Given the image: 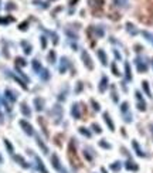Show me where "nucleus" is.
Wrapping results in <instances>:
<instances>
[{
  "label": "nucleus",
  "mask_w": 153,
  "mask_h": 173,
  "mask_svg": "<svg viewBox=\"0 0 153 173\" xmlns=\"http://www.w3.org/2000/svg\"><path fill=\"white\" fill-rule=\"evenodd\" d=\"M68 158H70V160L72 162V165L75 166L78 165V159H76V151H75V145H74V141L70 142V145H68Z\"/></svg>",
  "instance_id": "f257e3e1"
},
{
  "label": "nucleus",
  "mask_w": 153,
  "mask_h": 173,
  "mask_svg": "<svg viewBox=\"0 0 153 173\" xmlns=\"http://www.w3.org/2000/svg\"><path fill=\"white\" fill-rule=\"evenodd\" d=\"M82 60H84V64H85V67H87L88 70H92L94 68V64L91 61V57H89V54H88L87 51L82 53Z\"/></svg>",
  "instance_id": "f03ea898"
},
{
  "label": "nucleus",
  "mask_w": 153,
  "mask_h": 173,
  "mask_svg": "<svg viewBox=\"0 0 153 173\" xmlns=\"http://www.w3.org/2000/svg\"><path fill=\"white\" fill-rule=\"evenodd\" d=\"M20 126L24 129V132H26L27 135H33V133H34L33 126H31L29 122H26V121H20Z\"/></svg>",
  "instance_id": "7ed1b4c3"
},
{
  "label": "nucleus",
  "mask_w": 153,
  "mask_h": 173,
  "mask_svg": "<svg viewBox=\"0 0 153 173\" xmlns=\"http://www.w3.org/2000/svg\"><path fill=\"white\" fill-rule=\"evenodd\" d=\"M104 0H89V4H91V7L92 9H95V7H98V9H102V6H104Z\"/></svg>",
  "instance_id": "20e7f679"
},
{
  "label": "nucleus",
  "mask_w": 153,
  "mask_h": 173,
  "mask_svg": "<svg viewBox=\"0 0 153 173\" xmlns=\"http://www.w3.org/2000/svg\"><path fill=\"white\" fill-rule=\"evenodd\" d=\"M104 119H105V122L108 123V126H109L111 130L115 129V125H113V122H112V119H111V116H109V114H108V112H105V114H104Z\"/></svg>",
  "instance_id": "39448f33"
},
{
  "label": "nucleus",
  "mask_w": 153,
  "mask_h": 173,
  "mask_svg": "<svg viewBox=\"0 0 153 173\" xmlns=\"http://www.w3.org/2000/svg\"><path fill=\"white\" fill-rule=\"evenodd\" d=\"M71 114H72V116H74L75 119L81 118V114H79V105L74 104V105H72V111H71Z\"/></svg>",
  "instance_id": "423d86ee"
},
{
  "label": "nucleus",
  "mask_w": 153,
  "mask_h": 173,
  "mask_svg": "<svg viewBox=\"0 0 153 173\" xmlns=\"http://www.w3.org/2000/svg\"><path fill=\"white\" fill-rule=\"evenodd\" d=\"M106 85H108V78H106V77H102V80H101V85H99V91H101V92H105Z\"/></svg>",
  "instance_id": "0eeeda50"
},
{
  "label": "nucleus",
  "mask_w": 153,
  "mask_h": 173,
  "mask_svg": "<svg viewBox=\"0 0 153 173\" xmlns=\"http://www.w3.org/2000/svg\"><path fill=\"white\" fill-rule=\"evenodd\" d=\"M34 104H35V109H37V111H41V109L44 108V101L41 98H35V99H34Z\"/></svg>",
  "instance_id": "6e6552de"
},
{
  "label": "nucleus",
  "mask_w": 153,
  "mask_h": 173,
  "mask_svg": "<svg viewBox=\"0 0 153 173\" xmlns=\"http://www.w3.org/2000/svg\"><path fill=\"white\" fill-rule=\"evenodd\" d=\"M98 55H99V58H101V63H102V64H104V65L108 64L106 54H105V51H104V50H98Z\"/></svg>",
  "instance_id": "1a4fd4ad"
},
{
  "label": "nucleus",
  "mask_w": 153,
  "mask_h": 173,
  "mask_svg": "<svg viewBox=\"0 0 153 173\" xmlns=\"http://www.w3.org/2000/svg\"><path fill=\"white\" fill-rule=\"evenodd\" d=\"M51 162H53V165H54V167L57 169V170H61L60 160H58V156H57V155H53V156H51Z\"/></svg>",
  "instance_id": "9d476101"
},
{
  "label": "nucleus",
  "mask_w": 153,
  "mask_h": 173,
  "mask_svg": "<svg viewBox=\"0 0 153 173\" xmlns=\"http://www.w3.org/2000/svg\"><path fill=\"white\" fill-rule=\"evenodd\" d=\"M136 64H138V70H139L140 73H145V71L147 70V65L145 64V63L142 64V60H139V58L136 60Z\"/></svg>",
  "instance_id": "9b49d317"
},
{
  "label": "nucleus",
  "mask_w": 153,
  "mask_h": 173,
  "mask_svg": "<svg viewBox=\"0 0 153 173\" xmlns=\"http://www.w3.org/2000/svg\"><path fill=\"white\" fill-rule=\"evenodd\" d=\"M35 160H37V165H38V170H40V172H43V173H48L47 170H45V167H44L43 162L40 160V158H35Z\"/></svg>",
  "instance_id": "f8f14e48"
},
{
  "label": "nucleus",
  "mask_w": 153,
  "mask_h": 173,
  "mask_svg": "<svg viewBox=\"0 0 153 173\" xmlns=\"http://www.w3.org/2000/svg\"><path fill=\"white\" fill-rule=\"evenodd\" d=\"M22 112L26 115V116H30V109H29V107H27V104H22Z\"/></svg>",
  "instance_id": "ddd939ff"
},
{
  "label": "nucleus",
  "mask_w": 153,
  "mask_h": 173,
  "mask_svg": "<svg viewBox=\"0 0 153 173\" xmlns=\"http://www.w3.org/2000/svg\"><path fill=\"white\" fill-rule=\"evenodd\" d=\"M61 61H63V63H61V67H60V71H61V73H64V71L67 70V65H68V61H67V58H63Z\"/></svg>",
  "instance_id": "4468645a"
},
{
  "label": "nucleus",
  "mask_w": 153,
  "mask_h": 173,
  "mask_svg": "<svg viewBox=\"0 0 153 173\" xmlns=\"http://www.w3.org/2000/svg\"><path fill=\"white\" fill-rule=\"evenodd\" d=\"M132 145H133V148H135V149H136V153H138V155H139V156H143V152L140 151V148H139V145H138V142H132Z\"/></svg>",
  "instance_id": "2eb2a0df"
},
{
  "label": "nucleus",
  "mask_w": 153,
  "mask_h": 173,
  "mask_svg": "<svg viewBox=\"0 0 153 173\" xmlns=\"http://www.w3.org/2000/svg\"><path fill=\"white\" fill-rule=\"evenodd\" d=\"M14 159H16V160H17V162H20V165H22L23 167H29V165H27V163H26V160H24V159H23L22 156H16V158H14Z\"/></svg>",
  "instance_id": "dca6fc26"
},
{
  "label": "nucleus",
  "mask_w": 153,
  "mask_h": 173,
  "mask_svg": "<svg viewBox=\"0 0 153 173\" xmlns=\"http://www.w3.org/2000/svg\"><path fill=\"white\" fill-rule=\"evenodd\" d=\"M6 97L9 98L10 101H16V95H14V94L11 92L10 89H6Z\"/></svg>",
  "instance_id": "f3484780"
},
{
  "label": "nucleus",
  "mask_w": 153,
  "mask_h": 173,
  "mask_svg": "<svg viewBox=\"0 0 153 173\" xmlns=\"http://www.w3.org/2000/svg\"><path fill=\"white\" fill-rule=\"evenodd\" d=\"M142 86H143V89H145V92H146L149 97H152V95H150V89H149V85H147V82H146V81H143V82H142Z\"/></svg>",
  "instance_id": "a211bd4d"
},
{
  "label": "nucleus",
  "mask_w": 153,
  "mask_h": 173,
  "mask_svg": "<svg viewBox=\"0 0 153 173\" xmlns=\"http://www.w3.org/2000/svg\"><path fill=\"white\" fill-rule=\"evenodd\" d=\"M125 68H126V80H132V75H131V68H129V64H128V63L125 64Z\"/></svg>",
  "instance_id": "6ab92c4d"
},
{
  "label": "nucleus",
  "mask_w": 153,
  "mask_h": 173,
  "mask_svg": "<svg viewBox=\"0 0 153 173\" xmlns=\"http://www.w3.org/2000/svg\"><path fill=\"white\" fill-rule=\"evenodd\" d=\"M37 143H38V146H40V148H41V149L44 151V153H47V152H48V149H47V146H45V145H44L43 142H41V139H37Z\"/></svg>",
  "instance_id": "aec40b11"
},
{
  "label": "nucleus",
  "mask_w": 153,
  "mask_h": 173,
  "mask_svg": "<svg viewBox=\"0 0 153 173\" xmlns=\"http://www.w3.org/2000/svg\"><path fill=\"white\" fill-rule=\"evenodd\" d=\"M16 65L17 67H23V65H26V61L23 58H16Z\"/></svg>",
  "instance_id": "412c9836"
},
{
  "label": "nucleus",
  "mask_w": 153,
  "mask_h": 173,
  "mask_svg": "<svg viewBox=\"0 0 153 173\" xmlns=\"http://www.w3.org/2000/svg\"><path fill=\"white\" fill-rule=\"evenodd\" d=\"M33 67H34L35 71H40V70H41V65H40V63H38L37 60H34L33 61Z\"/></svg>",
  "instance_id": "4be33fe9"
},
{
  "label": "nucleus",
  "mask_w": 153,
  "mask_h": 173,
  "mask_svg": "<svg viewBox=\"0 0 153 173\" xmlns=\"http://www.w3.org/2000/svg\"><path fill=\"white\" fill-rule=\"evenodd\" d=\"M133 162H128V165H126V167L131 170V169H133V170H138V166L136 165H132Z\"/></svg>",
  "instance_id": "5701e85b"
},
{
  "label": "nucleus",
  "mask_w": 153,
  "mask_h": 173,
  "mask_svg": "<svg viewBox=\"0 0 153 173\" xmlns=\"http://www.w3.org/2000/svg\"><path fill=\"white\" fill-rule=\"evenodd\" d=\"M79 132H81L82 135H85V136H88V138L91 136V133H89V130H87V129H85V128H79Z\"/></svg>",
  "instance_id": "b1692460"
},
{
  "label": "nucleus",
  "mask_w": 153,
  "mask_h": 173,
  "mask_svg": "<svg viewBox=\"0 0 153 173\" xmlns=\"http://www.w3.org/2000/svg\"><path fill=\"white\" fill-rule=\"evenodd\" d=\"M99 145H101L102 148H105V149H109V148H111V145H109V143H106V142L104 141V139H102V141L99 142Z\"/></svg>",
  "instance_id": "393cba45"
},
{
  "label": "nucleus",
  "mask_w": 153,
  "mask_h": 173,
  "mask_svg": "<svg viewBox=\"0 0 153 173\" xmlns=\"http://www.w3.org/2000/svg\"><path fill=\"white\" fill-rule=\"evenodd\" d=\"M92 128H94V130H95V132H98V133H101V132H102V129H101V126H99L98 123H92Z\"/></svg>",
  "instance_id": "a878e982"
},
{
  "label": "nucleus",
  "mask_w": 153,
  "mask_h": 173,
  "mask_svg": "<svg viewBox=\"0 0 153 173\" xmlns=\"http://www.w3.org/2000/svg\"><path fill=\"white\" fill-rule=\"evenodd\" d=\"M48 60H50V63H54V61H55V53H54V51H51V53H50V55H48Z\"/></svg>",
  "instance_id": "bb28decb"
},
{
  "label": "nucleus",
  "mask_w": 153,
  "mask_h": 173,
  "mask_svg": "<svg viewBox=\"0 0 153 173\" xmlns=\"http://www.w3.org/2000/svg\"><path fill=\"white\" fill-rule=\"evenodd\" d=\"M4 143H6V148L10 151V153H13V146H11V143L9 141H4Z\"/></svg>",
  "instance_id": "cd10ccee"
},
{
  "label": "nucleus",
  "mask_w": 153,
  "mask_h": 173,
  "mask_svg": "<svg viewBox=\"0 0 153 173\" xmlns=\"http://www.w3.org/2000/svg\"><path fill=\"white\" fill-rule=\"evenodd\" d=\"M111 169L112 170H118L119 169V162H115L113 165H111Z\"/></svg>",
  "instance_id": "c85d7f7f"
},
{
  "label": "nucleus",
  "mask_w": 153,
  "mask_h": 173,
  "mask_svg": "<svg viewBox=\"0 0 153 173\" xmlns=\"http://www.w3.org/2000/svg\"><path fill=\"white\" fill-rule=\"evenodd\" d=\"M91 104L94 105V109H95V111H99L101 107H99V104H97V101H94V99H92V101H91Z\"/></svg>",
  "instance_id": "c756f323"
},
{
  "label": "nucleus",
  "mask_w": 153,
  "mask_h": 173,
  "mask_svg": "<svg viewBox=\"0 0 153 173\" xmlns=\"http://www.w3.org/2000/svg\"><path fill=\"white\" fill-rule=\"evenodd\" d=\"M125 3H126V0H115L116 6H125Z\"/></svg>",
  "instance_id": "7c9ffc66"
},
{
  "label": "nucleus",
  "mask_w": 153,
  "mask_h": 173,
  "mask_svg": "<svg viewBox=\"0 0 153 173\" xmlns=\"http://www.w3.org/2000/svg\"><path fill=\"white\" fill-rule=\"evenodd\" d=\"M112 71H113V74L115 75H119V73H118V70H116V65L112 64Z\"/></svg>",
  "instance_id": "2f4dec72"
},
{
  "label": "nucleus",
  "mask_w": 153,
  "mask_h": 173,
  "mask_svg": "<svg viewBox=\"0 0 153 173\" xmlns=\"http://www.w3.org/2000/svg\"><path fill=\"white\" fill-rule=\"evenodd\" d=\"M126 109H128V102H123V104H122V111L125 112Z\"/></svg>",
  "instance_id": "473e14b6"
},
{
  "label": "nucleus",
  "mask_w": 153,
  "mask_h": 173,
  "mask_svg": "<svg viewBox=\"0 0 153 173\" xmlns=\"http://www.w3.org/2000/svg\"><path fill=\"white\" fill-rule=\"evenodd\" d=\"M11 20H13V19H0V23H9V22H11Z\"/></svg>",
  "instance_id": "72a5a7b5"
},
{
  "label": "nucleus",
  "mask_w": 153,
  "mask_h": 173,
  "mask_svg": "<svg viewBox=\"0 0 153 173\" xmlns=\"http://www.w3.org/2000/svg\"><path fill=\"white\" fill-rule=\"evenodd\" d=\"M27 29V23H23V24H20V30H26Z\"/></svg>",
  "instance_id": "f704fd0d"
},
{
  "label": "nucleus",
  "mask_w": 153,
  "mask_h": 173,
  "mask_svg": "<svg viewBox=\"0 0 153 173\" xmlns=\"http://www.w3.org/2000/svg\"><path fill=\"white\" fill-rule=\"evenodd\" d=\"M75 1H78V0H70V4H71V6H72V4H74V3H75Z\"/></svg>",
  "instance_id": "c9c22d12"
},
{
  "label": "nucleus",
  "mask_w": 153,
  "mask_h": 173,
  "mask_svg": "<svg viewBox=\"0 0 153 173\" xmlns=\"http://www.w3.org/2000/svg\"><path fill=\"white\" fill-rule=\"evenodd\" d=\"M41 43H43V47H45V38L43 37V40H41Z\"/></svg>",
  "instance_id": "e433bc0d"
},
{
  "label": "nucleus",
  "mask_w": 153,
  "mask_h": 173,
  "mask_svg": "<svg viewBox=\"0 0 153 173\" xmlns=\"http://www.w3.org/2000/svg\"><path fill=\"white\" fill-rule=\"evenodd\" d=\"M0 162H1V156H0Z\"/></svg>",
  "instance_id": "4c0bfd02"
}]
</instances>
